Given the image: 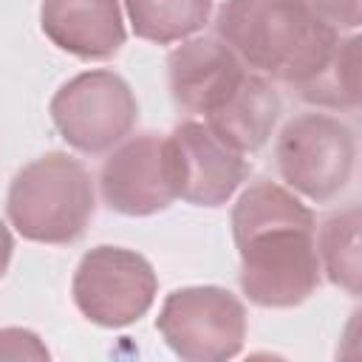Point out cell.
Returning a JSON list of instances; mask_svg holds the SVG:
<instances>
[{
  "instance_id": "obj_3",
  "label": "cell",
  "mask_w": 362,
  "mask_h": 362,
  "mask_svg": "<svg viewBox=\"0 0 362 362\" xmlns=\"http://www.w3.org/2000/svg\"><path fill=\"white\" fill-rule=\"evenodd\" d=\"M96 212V192L88 167L51 150L28 161L8 184L6 215L8 223L34 243L68 246L76 243Z\"/></svg>"
},
{
  "instance_id": "obj_18",
  "label": "cell",
  "mask_w": 362,
  "mask_h": 362,
  "mask_svg": "<svg viewBox=\"0 0 362 362\" xmlns=\"http://www.w3.org/2000/svg\"><path fill=\"white\" fill-rule=\"evenodd\" d=\"M11 255H14V238H11L8 226L0 221V280H3V277H6V272H8Z\"/></svg>"
},
{
  "instance_id": "obj_17",
  "label": "cell",
  "mask_w": 362,
  "mask_h": 362,
  "mask_svg": "<svg viewBox=\"0 0 362 362\" xmlns=\"http://www.w3.org/2000/svg\"><path fill=\"white\" fill-rule=\"evenodd\" d=\"M308 3L334 28H348V31L359 28V20H362V8L359 6H362V0H308Z\"/></svg>"
},
{
  "instance_id": "obj_12",
  "label": "cell",
  "mask_w": 362,
  "mask_h": 362,
  "mask_svg": "<svg viewBox=\"0 0 362 362\" xmlns=\"http://www.w3.org/2000/svg\"><path fill=\"white\" fill-rule=\"evenodd\" d=\"M280 110L283 102L274 85L263 74L249 71L243 82L235 88V93L215 113H209L204 124L229 147L240 153H255L269 141L280 119Z\"/></svg>"
},
{
  "instance_id": "obj_10",
  "label": "cell",
  "mask_w": 362,
  "mask_h": 362,
  "mask_svg": "<svg viewBox=\"0 0 362 362\" xmlns=\"http://www.w3.org/2000/svg\"><path fill=\"white\" fill-rule=\"evenodd\" d=\"M249 68L221 37H189L167 57L173 102L184 113H215L243 82Z\"/></svg>"
},
{
  "instance_id": "obj_11",
  "label": "cell",
  "mask_w": 362,
  "mask_h": 362,
  "mask_svg": "<svg viewBox=\"0 0 362 362\" xmlns=\"http://www.w3.org/2000/svg\"><path fill=\"white\" fill-rule=\"evenodd\" d=\"M42 34L79 59H107L127 40L119 0H42Z\"/></svg>"
},
{
  "instance_id": "obj_14",
  "label": "cell",
  "mask_w": 362,
  "mask_h": 362,
  "mask_svg": "<svg viewBox=\"0 0 362 362\" xmlns=\"http://www.w3.org/2000/svg\"><path fill=\"white\" fill-rule=\"evenodd\" d=\"M314 240H317L320 269L325 272V277L351 297H359V277H362L359 206L351 204L322 218L320 232H314Z\"/></svg>"
},
{
  "instance_id": "obj_15",
  "label": "cell",
  "mask_w": 362,
  "mask_h": 362,
  "mask_svg": "<svg viewBox=\"0 0 362 362\" xmlns=\"http://www.w3.org/2000/svg\"><path fill=\"white\" fill-rule=\"evenodd\" d=\"M297 96L328 110H356L359 105V37H339L325 65L300 88Z\"/></svg>"
},
{
  "instance_id": "obj_8",
  "label": "cell",
  "mask_w": 362,
  "mask_h": 362,
  "mask_svg": "<svg viewBox=\"0 0 362 362\" xmlns=\"http://www.w3.org/2000/svg\"><path fill=\"white\" fill-rule=\"evenodd\" d=\"M99 189L107 209L144 218L167 209L175 198V170L170 141L158 133H139L116 144L99 173Z\"/></svg>"
},
{
  "instance_id": "obj_6",
  "label": "cell",
  "mask_w": 362,
  "mask_h": 362,
  "mask_svg": "<svg viewBox=\"0 0 362 362\" xmlns=\"http://www.w3.org/2000/svg\"><path fill=\"white\" fill-rule=\"evenodd\" d=\"M156 328L187 362H226L243 351L246 308L223 286H184L164 297Z\"/></svg>"
},
{
  "instance_id": "obj_4",
  "label": "cell",
  "mask_w": 362,
  "mask_h": 362,
  "mask_svg": "<svg viewBox=\"0 0 362 362\" xmlns=\"http://www.w3.org/2000/svg\"><path fill=\"white\" fill-rule=\"evenodd\" d=\"M283 181L314 204L339 198L356 167V136L331 113H300L288 119L274 144Z\"/></svg>"
},
{
  "instance_id": "obj_5",
  "label": "cell",
  "mask_w": 362,
  "mask_h": 362,
  "mask_svg": "<svg viewBox=\"0 0 362 362\" xmlns=\"http://www.w3.org/2000/svg\"><path fill=\"white\" fill-rule=\"evenodd\" d=\"M48 113L59 136L74 150L102 156L133 133L139 122V102L124 76L110 68H96L62 82L51 96Z\"/></svg>"
},
{
  "instance_id": "obj_1",
  "label": "cell",
  "mask_w": 362,
  "mask_h": 362,
  "mask_svg": "<svg viewBox=\"0 0 362 362\" xmlns=\"http://www.w3.org/2000/svg\"><path fill=\"white\" fill-rule=\"evenodd\" d=\"M317 218L274 181L249 184L232 206V238L240 257V288L260 308L305 303L322 277Z\"/></svg>"
},
{
  "instance_id": "obj_7",
  "label": "cell",
  "mask_w": 362,
  "mask_h": 362,
  "mask_svg": "<svg viewBox=\"0 0 362 362\" xmlns=\"http://www.w3.org/2000/svg\"><path fill=\"white\" fill-rule=\"evenodd\" d=\"M71 294L79 314L93 325L124 328L153 308L158 274L136 249L102 243L82 255L74 272Z\"/></svg>"
},
{
  "instance_id": "obj_2",
  "label": "cell",
  "mask_w": 362,
  "mask_h": 362,
  "mask_svg": "<svg viewBox=\"0 0 362 362\" xmlns=\"http://www.w3.org/2000/svg\"><path fill=\"white\" fill-rule=\"evenodd\" d=\"M215 28L246 68L291 88L308 82L339 42V28L308 0H226Z\"/></svg>"
},
{
  "instance_id": "obj_13",
  "label": "cell",
  "mask_w": 362,
  "mask_h": 362,
  "mask_svg": "<svg viewBox=\"0 0 362 362\" xmlns=\"http://www.w3.org/2000/svg\"><path fill=\"white\" fill-rule=\"evenodd\" d=\"M139 40L170 45L198 34L212 14V0H122Z\"/></svg>"
},
{
  "instance_id": "obj_9",
  "label": "cell",
  "mask_w": 362,
  "mask_h": 362,
  "mask_svg": "<svg viewBox=\"0 0 362 362\" xmlns=\"http://www.w3.org/2000/svg\"><path fill=\"white\" fill-rule=\"evenodd\" d=\"M178 198L192 206H223L249 178L246 153L229 147L204 122H181L167 136Z\"/></svg>"
},
{
  "instance_id": "obj_16",
  "label": "cell",
  "mask_w": 362,
  "mask_h": 362,
  "mask_svg": "<svg viewBox=\"0 0 362 362\" xmlns=\"http://www.w3.org/2000/svg\"><path fill=\"white\" fill-rule=\"evenodd\" d=\"M0 359H48V348L28 328H0Z\"/></svg>"
}]
</instances>
